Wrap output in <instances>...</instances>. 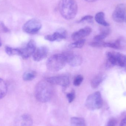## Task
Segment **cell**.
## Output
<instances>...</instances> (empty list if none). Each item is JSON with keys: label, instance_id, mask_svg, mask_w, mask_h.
Returning <instances> with one entry per match:
<instances>
[{"label": "cell", "instance_id": "6da1fadb", "mask_svg": "<svg viewBox=\"0 0 126 126\" xmlns=\"http://www.w3.org/2000/svg\"><path fill=\"white\" fill-rule=\"evenodd\" d=\"M53 94L54 88L52 84L46 80L40 81L35 87V96L39 102L46 103L49 101Z\"/></svg>", "mask_w": 126, "mask_h": 126}, {"label": "cell", "instance_id": "7a4b0ae2", "mask_svg": "<svg viewBox=\"0 0 126 126\" xmlns=\"http://www.w3.org/2000/svg\"><path fill=\"white\" fill-rule=\"evenodd\" d=\"M60 13L64 19L74 18L77 15L78 6L75 0H61L59 5Z\"/></svg>", "mask_w": 126, "mask_h": 126}, {"label": "cell", "instance_id": "3957f363", "mask_svg": "<svg viewBox=\"0 0 126 126\" xmlns=\"http://www.w3.org/2000/svg\"><path fill=\"white\" fill-rule=\"evenodd\" d=\"M66 63L63 54H56L50 57L46 63L47 69L51 72H56L63 69Z\"/></svg>", "mask_w": 126, "mask_h": 126}, {"label": "cell", "instance_id": "277c9868", "mask_svg": "<svg viewBox=\"0 0 126 126\" xmlns=\"http://www.w3.org/2000/svg\"><path fill=\"white\" fill-rule=\"evenodd\" d=\"M107 64L117 66L126 69V56L123 54L115 52H109L106 54Z\"/></svg>", "mask_w": 126, "mask_h": 126}, {"label": "cell", "instance_id": "5b68a950", "mask_svg": "<svg viewBox=\"0 0 126 126\" xmlns=\"http://www.w3.org/2000/svg\"><path fill=\"white\" fill-rule=\"evenodd\" d=\"M85 106L90 110L101 109L103 106V100L100 93L95 92L90 95L86 100Z\"/></svg>", "mask_w": 126, "mask_h": 126}, {"label": "cell", "instance_id": "8992f818", "mask_svg": "<svg viewBox=\"0 0 126 126\" xmlns=\"http://www.w3.org/2000/svg\"><path fill=\"white\" fill-rule=\"evenodd\" d=\"M42 27L41 22L38 19L33 18L26 22L23 26V31L27 34H34L37 33Z\"/></svg>", "mask_w": 126, "mask_h": 126}, {"label": "cell", "instance_id": "52a82bcc", "mask_svg": "<svg viewBox=\"0 0 126 126\" xmlns=\"http://www.w3.org/2000/svg\"><path fill=\"white\" fill-rule=\"evenodd\" d=\"M65 57L66 63L73 67L80 66L83 62L82 57L79 55L76 54L72 51L65 52L63 53Z\"/></svg>", "mask_w": 126, "mask_h": 126}, {"label": "cell", "instance_id": "ba28073f", "mask_svg": "<svg viewBox=\"0 0 126 126\" xmlns=\"http://www.w3.org/2000/svg\"><path fill=\"white\" fill-rule=\"evenodd\" d=\"M126 13V4L123 3L118 4L112 13V18L117 23H122L125 20Z\"/></svg>", "mask_w": 126, "mask_h": 126}, {"label": "cell", "instance_id": "9c48e42d", "mask_svg": "<svg viewBox=\"0 0 126 126\" xmlns=\"http://www.w3.org/2000/svg\"><path fill=\"white\" fill-rule=\"evenodd\" d=\"M52 84L59 85L63 87H67L70 83L69 78L67 76L61 75L48 78L46 79Z\"/></svg>", "mask_w": 126, "mask_h": 126}, {"label": "cell", "instance_id": "30bf717a", "mask_svg": "<svg viewBox=\"0 0 126 126\" xmlns=\"http://www.w3.org/2000/svg\"><path fill=\"white\" fill-rule=\"evenodd\" d=\"M36 50V44L33 40L29 41L26 46L23 48L20 49V56L24 59H27L31 55H33Z\"/></svg>", "mask_w": 126, "mask_h": 126}, {"label": "cell", "instance_id": "8fae6325", "mask_svg": "<svg viewBox=\"0 0 126 126\" xmlns=\"http://www.w3.org/2000/svg\"><path fill=\"white\" fill-rule=\"evenodd\" d=\"M48 53V49L47 47L41 46L35 50L33 54V59L37 62L41 61L46 57Z\"/></svg>", "mask_w": 126, "mask_h": 126}, {"label": "cell", "instance_id": "7c38bea8", "mask_svg": "<svg viewBox=\"0 0 126 126\" xmlns=\"http://www.w3.org/2000/svg\"><path fill=\"white\" fill-rule=\"evenodd\" d=\"M92 32V29L89 27H86L73 33L71 37L73 40L76 41L87 37Z\"/></svg>", "mask_w": 126, "mask_h": 126}, {"label": "cell", "instance_id": "4fadbf2b", "mask_svg": "<svg viewBox=\"0 0 126 126\" xmlns=\"http://www.w3.org/2000/svg\"><path fill=\"white\" fill-rule=\"evenodd\" d=\"M32 120L28 114H24L18 117L15 120V126H32Z\"/></svg>", "mask_w": 126, "mask_h": 126}, {"label": "cell", "instance_id": "5bb4252c", "mask_svg": "<svg viewBox=\"0 0 126 126\" xmlns=\"http://www.w3.org/2000/svg\"><path fill=\"white\" fill-rule=\"evenodd\" d=\"M66 37V32L65 30H60L53 33L45 36V39L51 42L60 41L65 39Z\"/></svg>", "mask_w": 126, "mask_h": 126}, {"label": "cell", "instance_id": "9a60e30c", "mask_svg": "<svg viewBox=\"0 0 126 126\" xmlns=\"http://www.w3.org/2000/svg\"><path fill=\"white\" fill-rule=\"evenodd\" d=\"M95 19L96 22L102 26L105 27L110 26L109 23L106 21L105 19V14L103 12H99L95 15Z\"/></svg>", "mask_w": 126, "mask_h": 126}, {"label": "cell", "instance_id": "2e32d148", "mask_svg": "<svg viewBox=\"0 0 126 126\" xmlns=\"http://www.w3.org/2000/svg\"><path fill=\"white\" fill-rule=\"evenodd\" d=\"M104 76L102 74H99L94 77L91 81V85L92 88L96 89L103 80Z\"/></svg>", "mask_w": 126, "mask_h": 126}, {"label": "cell", "instance_id": "e0dca14e", "mask_svg": "<svg viewBox=\"0 0 126 126\" xmlns=\"http://www.w3.org/2000/svg\"><path fill=\"white\" fill-rule=\"evenodd\" d=\"M70 126H86L83 118L78 117H73L70 119Z\"/></svg>", "mask_w": 126, "mask_h": 126}, {"label": "cell", "instance_id": "ac0fdd59", "mask_svg": "<svg viewBox=\"0 0 126 126\" xmlns=\"http://www.w3.org/2000/svg\"><path fill=\"white\" fill-rule=\"evenodd\" d=\"M110 33V30L109 29H104L99 34L95 36L94 38L95 41H102L108 36Z\"/></svg>", "mask_w": 126, "mask_h": 126}, {"label": "cell", "instance_id": "d6986e66", "mask_svg": "<svg viewBox=\"0 0 126 126\" xmlns=\"http://www.w3.org/2000/svg\"><path fill=\"white\" fill-rule=\"evenodd\" d=\"M7 92V84L3 79L0 78V100L6 96Z\"/></svg>", "mask_w": 126, "mask_h": 126}, {"label": "cell", "instance_id": "ffe728a7", "mask_svg": "<svg viewBox=\"0 0 126 126\" xmlns=\"http://www.w3.org/2000/svg\"><path fill=\"white\" fill-rule=\"evenodd\" d=\"M36 72L33 70H30L24 73L23 75V79L25 81L32 80L36 76Z\"/></svg>", "mask_w": 126, "mask_h": 126}, {"label": "cell", "instance_id": "44dd1931", "mask_svg": "<svg viewBox=\"0 0 126 126\" xmlns=\"http://www.w3.org/2000/svg\"><path fill=\"white\" fill-rule=\"evenodd\" d=\"M121 47V40L120 39H118L114 42H104V47H109L116 49L120 48Z\"/></svg>", "mask_w": 126, "mask_h": 126}, {"label": "cell", "instance_id": "7402d4cb", "mask_svg": "<svg viewBox=\"0 0 126 126\" xmlns=\"http://www.w3.org/2000/svg\"><path fill=\"white\" fill-rule=\"evenodd\" d=\"M5 52L9 55H17L20 56V49L19 48H13L9 47L6 46Z\"/></svg>", "mask_w": 126, "mask_h": 126}, {"label": "cell", "instance_id": "603a6c76", "mask_svg": "<svg viewBox=\"0 0 126 126\" xmlns=\"http://www.w3.org/2000/svg\"><path fill=\"white\" fill-rule=\"evenodd\" d=\"M85 40L84 39H80L76 41L75 43L71 44L69 45V47L71 48H81L83 46L85 43Z\"/></svg>", "mask_w": 126, "mask_h": 126}, {"label": "cell", "instance_id": "cb8c5ba5", "mask_svg": "<svg viewBox=\"0 0 126 126\" xmlns=\"http://www.w3.org/2000/svg\"><path fill=\"white\" fill-rule=\"evenodd\" d=\"M83 77L80 75L77 76L74 79L73 84L76 86H80L83 80Z\"/></svg>", "mask_w": 126, "mask_h": 126}, {"label": "cell", "instance_id": "d4e9b609", "mask_svg": "<svg viewBox=\"0 0 126 126\" xmlns=\"http://www.w3.org/2000/svg\"><path fill=\"white\" fill-rule=\"evenodd\" d=\"M104 42L102 41H95L90 43V45L92 47L100 48L104 47Z\"/></svg>", "mask_w": 126, "mask_h": 126}, {"label": "cell", "instance_id": "484cf974", "mask_svg": "<svg viewBox=\"0 0 126 126\" xmlns=\"http://www.w3.org/2000/svg\"><path fill=\"white\" fill-rule=\"evenodd\" d=\"M66 97L69 103H72L75 98V91L73 90L71 92L67 93L66 95Z\"/></svg>", "mask_w": 126, "mask_h": 126}, {"label": "cell", "instance_id": "4316f807", "mask_svg": "<svg viewBox=\"0 0 126 126\" xmlns=\"http://www.w3.org/2000/svg\"><path fill=\"white\" fill-rule=\"evenodd\" d=\"M93 18V17L92 16H86L82 17V18L79 21V23H80V22H83V21H86L91 22V21H92Z\"/></svg>", "mask_w": 126, "mask_h": 126}, {"label": "cell", "instance_id": "83f0119b", "mask_svg": "<svg viewBox=\"0 0 126 126\" xmlns=\"http://www.w3.org/2000/svg\"><path fill=\"white\" fill-rule=\"evenodd\" d=\"M0 27H1L2 31L5 33L9 32L10 31L9 29L5 26V24L2 21L0 22Z\"/></svg>", "mask_w": 126, "mask_h": 126}, {"label": "cell", "instance_id": "f1b7e54d", "mask_svg": "<svg viewBox=\"0 0 126 126\" xmlns=\"http://www.w3.org/2000/svg\"><path fill=\"white\" fill-rule=\"evenodd\" d=\"M117 121L115 118H112L108 121L107 126H116Z\"/></svg>", "mask_w": 126, "mask_h": 126}, {"label": "cell", "instance_id": "f546056e", "mask_svg": "<svg viewBox=\"0 0 126 126\" xmlns=\"http://www.w3.org/2000/svg\"><path fill=\"white\" fill-rule=\"evenodd\" d=\"M120 126H126V116L121 121Z\"/></svg>", "mask_w": 126, "mask_h": 126}, {"label": "cell", "instance_id": "4dcf8cb0", "mask_svg": "<svg viewBox=\"0 0 126 126\" xmlns=\"http://www.w3.org/2000/svg\"><path fill=\"white\" fill-rule=\"evenodd\" d=\"M84 0L86 1H87V2H93L97 0Z\"/></svg>", "mask_w": 126, "mask_h": 126}, {"label": "cell", "instance_id": "1f68e13d", "mask_svg": "<svg viewBox=\"0 0 126 126\" xmlns=\"http://www.w3.org/2000/svg\"><path fill=\"white\" fill-rule=\"evenodd\" d=\"M1 46V42L0 40V47Z\"/></svg>", "mask_w": 126, "mask_h": 126}, {"label": "cell", "instance_id": "d6a6232c", "mask_svg": "<svg viewBox=\"0 0 126 126\" xmlns=\"http://www.w3.org/2000/svg\"><path fill=\"white\" fill-rule=\"evenodd\" d=\"M124 21H126V17H125V20Z\"/></svg>", "mask_w": 126, "mask_h": 126}]
</instances>
